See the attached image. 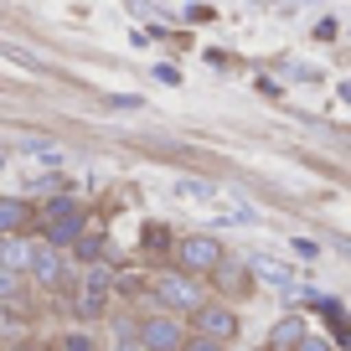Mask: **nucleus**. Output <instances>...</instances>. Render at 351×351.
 <instances>
[{
  "label": "nucleus",
  "mask_w": 351,
  "mask_h": 351,
  "mask_svg": "<svg viewBox=\"0 0 351 351\" xmlns=\"http://www.w3.org/2000/svg\"><path fill=\"white\" fill-rule=\"evenodd\" d=\"M36 222H42V238L52 243V248H73V243L88 232V212H83V202H73L67 191L47 202V207L36 212Z\"/></svg>",
  "instance_id": "f257e3e1"
},
{
  "label": "nucleus",
  "mask_w": 351,
  "mask_h": 351,
  "mask_svg": "<svg viewBox=\"0 0 351 351\" xmlns=\"http://www.w3.org/2000/svg\"><path fill=\"white\" fill-rule=\"evenodd\" d=\"M150 295L160 300V310H176V315H197V310L207 305V285H202V274H186V269H165V274H155Z\"/></svg>",
  "instance_id": "f03ea898"
},
{
  "label": "nucleus",
  "mask_w": 351,
  "mask_h": 351,
  "mask_svg": "<svg viewBox=\"0 0 351 351\" xmlns=\"http://www.w3.org/2000/svg\"><path fill=\"white\" fill-rule=\"evenodd\" d=\"M140 341L150 351H181L191 341V320L176 310H150V315H140Z\"/></svg>",
  "instance_id": "7ed1b4c3"
},
{
  "label": "nucleus",
  "mask_w": 351,
  "mask_h": 351,
  "mask_svg": "<svg viewBox=\"0 0 351 351\" xmlns=\"http://www.w3.org/2000/svg\"><path fill=\"white\" fill-rule=\"evenodd\" d=\"M222 258H228V248H222L212 232H186V238L176 243V263H181L186 274L207 279V274H217V269H222Z\"/></svg>",
  "instance_id": "20e7f679"
},
{
  "label": "nucleus",
  "mask_w": 351,
  "mask_h": 351,
  "mask_svg": "<svg viewBox=\"0 0 351 351\" xmlns=\"http://www.w3.org/2000/svg\"><path fill=\"white\" fill-rule=\"evenodd\" d=\"M109 305H114V269H109V263H88L83 285H77V315L99 320Z\"/></svg>",
  "instance_id": "39448f33"
},
{
  "label": "nucleus",
  "mask_w": 351,
  "mask_h": 351,
  "mask_svg": "<svg viewBox=\"0 0 351 351\" xmlns=\"http://www.w3.org/2000/svg\"><path fill=\"white\" fill-rule=\"evenodd\" d=\"M191 330H202V336H217V341H232V336H238V310L222 305V300H207V305L191 315Z\"/></svg>",
  "instance_id": "423d86ee"
},
{
  "label": "nucleus",
  "mask_w": 351,
  "mask_h": 351,
  "mask_svg": "<svg viewBox=\"0 0 351 351\" xmlns=\"http://www.w3.org/2000/svg\"><path fill=\"white\" fill-rule=\"evenodd\" d=\"M32 285H42V289L67 285V248H52V243L42 238V248H36V263H32Z\"/></svg>",
  "instance_id": "0eeeda50"
},
{
  "label": "nucleus",
  "mask_w": 351,
  "mask_h": 351,
  "mask_svg": "<svg viewBox=\"0 0 351 351\" xmlns=\"http://www.w3.org/2000/svg\"><path fill=\"white\" fill-rule=\"evenodd\" d=\"M36 248L42 238H26V232H5V248H0V263L11 269V274L32 279V263H36Z\"/></svg>",
  "instance_id": "6e6552de"
},
{
  "label": "nucleus",
  "mask_w": 351,
  "mask_h": 351,
  "mask_svg": "<svg viewBox=\"0 0 351 351\" xmlns=\"http://www.w3.org/2000/svg\"><path fill=\"white\" fill-rule=\"evenodd\" d=\"M32 217H36V212H32L26 197H0V232H21Z\"/></svg>",
  "instance_id": "1a4fd4ad"
},
{
  "label": "nucleus",
  "mask_w": 351,
  "mask_h": 351,
  "mask_svg": "<svg viewBox=\"0 0 351 351\" xmlns=\"http://www.w3.org/2000/svg\"><path fill=\"white\" fill-rule=\"evenodd\" d=\"M305 330H310V326H305V320H300V315H285V320H279L274 330H269V346H274V351H295Z\"/></svg>",
  "instance_id": "9d476101"
},
{
  "label": "nucleus",
  "mask_w": 351,
  "mask_h": 351,
  "mask_svg": "<svg viewBox=\"0 0 351 351\" xmlns=\"http://www.w3.org/2000/svg\"><path fill=\"white\" fill-rule=\"evenodd\" d=\"M248 274H253V263H243V258H222V269L212 279H217V289H228V295H238L243 285H248Z\"/></svg>",
  "instance_id": "9b49d317"
},
{
  "label": "nucleus",
  "mask_w": 351,
  "mask_h": 351,
  "mask_svg": "<svg viewBox=\"0 0 351 351\" xmlns=\"http://www.w3.org/2000/svg\"><path fill=\"white\" fill-rule=\"evenodd\" d=\"M21 150L36 155V160H47V165H62V145H52V140H26Z\"/></svg>",
  "instance_id": "f8f14e48"
},
{
  "label": "nucleus",
  "mask_w": 351,
  "mask_h": 351,
  "mask_svg": "<svg viewBox=\"0 0 351 351\" xmlns=\"http://www.w3.org/2000/svg\"><path fill=\"white\" fill-rule=\"evenodd\" d=\"M67 253H77L83 263H99V253H104V232H99V238H93V232H83V238H77Z\"/></svg>",
  "instance_id": "ddd939ff"
},
{
  "label": "nucleus",
  "mask_w": 351,
  "mask_h": 351,
  "mask_svg": "<svg viewBox=\"0 0 351 351\" xmlns=\"http://www.w3.org/2000/svg\"><path fill=\"white\" fill-rule=\"evenodd\" d=\"M21 285H26V279L11 274V269L0 263V305H16V300H21Z\"/></svg>",
  "instance_id": "4468645a"
},
{
  "label": "nucleus",
  "mask_w": 351,
  "mask_h": 351,
  "mask_svg": "<svg viewBox=\"0 0 351 351\" xmlns=\"http://www.w3.org/2000/svg\"><path fill=\"white\" fill-rule=\"evenodd\" d=\"M181 351H232V341H217V336H202V330H191V341Z\"/></svg>",
  "instance_id": "2eb2a0df"
},
{
  "label": "nucleus",
  "mask_w": 351,
  "mask_h": 351,
  "mask_svg": "<svg viewBox=\"0 0 351 351\" xmlns=\"http://www.w3.org/2000/svg\"><path fill=\"white\" fill-rule=\"evenodd\" d=\"M57 351H99V346H93V336L73 330V336H62V346H57Z\"/></svg>",
  "instance_id": "dca6fc26"
},
{
  "label": "nucleus",
  "mask_w": 351,
  "mask_h": 351,
  "mask_svg": "<svg viewBox=\"0 0 351 351\" xmlns=\"http://www.w3.org/2000/svg\"><path fill=\"white\" fill-rule=\"evenodd\" d=\"M295 351H330V341L320 336V330H305V336H300V346Z\"/></svg>",
  "instance_id": "f3484780"
},
{
  "label": "nucleus",
  "mask_w": 351,
  "mask_h": 351,
  "mask_svg": "<svg viewBox=\"0 0 351 351\" xmlns=\"http://www.w3.org/2000/svg\"><path fill=\"white\" fill-rule=\"evenodd\" d=\"M289 248H295V258H320V243L315 238H295Z\"/></svg>",
  "instance_id": "a211bd4d"
},
{
  "label": "nucleus",
  "mask_w": 351,
  "mask_h": 351,
  "mask_svg": "<svg viewBox=\"0 0 351 351\" xmlns=\"http://www.w3.org/2000/svg\"><path fill=\"white\" fill-rule=\"evenodd\" d=\"M181 191L186 197H217V186H207V181H181Z\"/></svg>",
  "instance_id": "6ab92c4d"
},
{
  "label": "nucleus",
  "mask_w": 351,
  "mask_h": 351,
  "mask_svg": "<svg viewBox=\"0 0 351 351\" xmlns=\"http://www.w3.org/2000/svg\"><path fill=\"white\" fill-rule=\"evenodd\" d=\"M114 351H150V346H145L140 336H119V341H114Z\"/></svg>",
  "instance_id": "aec40b11"
},
{
  "label": "nucleus",
  "mask_w": 351,
  "mask_h": 351,
  "mask_svg": "<svg viewBox=\"0 0 351 351\" xmlns=\"http://www.w3.org/2000/svg\"><path fill=\"white\" fill-rule=\"evenodd\" d=\"M52 186L62 191V181H57V176H36V181H32V191H52Z\"/></svg>",
  "instance_id": "412c9836"
},
{
  "label": "nucleus",
  "mask_w": 351,
  "mask_h": 351,
  "mask_svg": "<svg viewBox=\"0 0 351 351\" xmlns=\"http://www.w3.org/2000/svg\"><path fill=\"white\" fill-rule=\"evenodd\" d=\"M336 253H346V258H351V238H336Z\"/></svg>",
  "instance_id": "4be33fe9"
},
{
  "label": "nucleus",
  "mask_w": 351,
  "mask_h": 351,
  "mask_svg": "<svg viewBox=\"0 0 351 351\" xmlns=\"http://www.w3.org/2000/svg\"><path fill=\"white\" fill-rule=\"evenodd\" d=\"M0 248H5V232H0Z\"/></svg>",
  "instance_id": "5701e85b"
}]
</instances>
